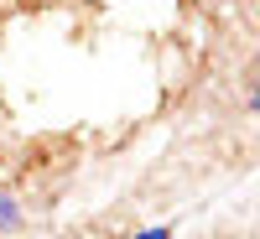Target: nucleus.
Returning <instances> with one entry per match:
<instances>
[{"label":"nucleus","mask_w":260,"mask_h":239,"mask_svg":"<svg viewBox=\"0 0 260 239\" xmlns=\"http://www.w3.org/2000/svg\"><path fill=\"white\" fill-rule=\"evenodd\" d=\"M11 229H21V203L11 198V192H0V239H6Z\"/></svg>","instance_id":"1"},{"label":"nucleus","mask_w":260,"mask_h":239,"mask_svg":"<svg viewBox=\"0 0 260 239\" xmlns=\"http://www.w3.org/2000/svg\"><path fill=\"white\" fill-rule=\"evenodd\" d=\"M136 239H172V234H167V229H141Z\"/></svg>","instance_id":"2"}]
</instances>
